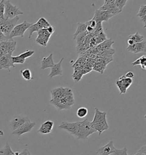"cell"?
Returning a JSON list of instances; mask_svg holds the SVG:
<instances>
[{"label": "cell", "instance_id": "ffe728a7", "mask_svg": "<svg viewBox=\"0 0 146 155\" xmlns=\"http://www.w3.org/2000/svg\"><path fill=\"white\" fill-rule=\"evenodd\" d=\"M92 124L93 126V127L96 130V131L98 132L99 135H100L102 134V132L107 130L109 128V126L108 124L107 120L98 123H92Z\"/></svg>", "mask_w": 146, "mask_h": 155}, {"label": "cell", "instance_id": "5bb4252c", "mask_svg": "<svg viewBox=\"0 0 146 155\" xmlns=\"http://www.w3.org/2000/svg\"><path fill=\"white\" fill-rule=\"evenodd\" d=\"M99 10L108 11L111 14H113V16H115L121 13L118 8L115 5V1L105 2L104 5L100 7Z\"/></svg>", "mask_w": 146, "mask_h": 155}, {"label": "cell", "instance_id": "9a60e30c", "mask_svg": "<svg viewBox=\"0 0 146 155\" xmlns=\"http://www.w3.org/2000/svg\"><path fill=\"white\" fill-rule=\"evenodd\" d=\"M127 50L133 54H139L146 52V42L144 40L140 43H135L133 45H128Z\"/></svg>", "mask_w": 146, "mask_h": 155}, {"label": "cell", "instance_id": "277c9868", "mask_svg": "<svg viewBox=\"0 0 146 155\" xmlns=\"http://www.w3.org/2000/svg\"><path fill=\"white\" fill-rule=\"evenodd\" d=\"M4 4V19L14 18L19 15L23 14L17 6L13 5L9 0L5 1Z\"/></svg>", "mask_w": 146, "mask_h": 155}, {"label": "cell", "instance_id": "4fadbf2b", "mask_svg": "<svg viewBox=\"0 0 146 155\" xmlns=\"http://www.w3.org/2000/svg\"><path fill=\"white\" fill-rule=\"evenodd\" d=\"M12 54H7L0 58V69H5L10 71V68H15V65L12 62Z\"/></svg>", "mask_w": 146, "mask_h": 155}, {"label": "cell", "instance_id": "8fae6325", "mask_svg": "<svg viewBox=\"0 0 146 155\" xmlns=\"http://www.w3.org/2000/svg\"><path fill=\"white\" fill-rule=\"evenodd\" d=\"M30 121V119L26 116L17 115L14 117L10 122V127L12 131H14L23 125V124Z\"/></svg>", "mask_w": 146, "mask_h": 155}, {"label": "cell", "instance_id": "3957f363", "mask_svg": "<svg viewBox=\"0 0 146 155\" xmlns=\"http://www.w3.org/2000/svg\"><path fill=\"white\" fill-rule=\"evenodd\" d=\"M19 19L18 16L12 19L0 18V31L5 37L9 38L10 32L17 25Z\"/></svg>", "mask_w": 146, "mask_h": 155}, {"label": "cell", "instance_id": "ba28073f", "mask_svg": "<svg viewBox=\"0 0 146 155\" xmlns=\"http://www.w3.org/2000/svg\"><path fill=\"white\" fill-rule=\"evenodd\" d=\"M132 82V79L126 78L124 76H122L119 78L116 82V85L120 91V94H125Z\"/></svg>", "mask_w": 146, "mask_h": 155}, {"label": "cell", "instance_id": "ee69618b", "mask_svg": "<svg viewBox=\"0 0 146 155\" xmlns=\"http://www.w3.org/2000/svg\"><path fill=\"white\" fill-rule=\"evenodd\" d=\"M32 155V154H31V153L29 152V150L28 151V155Z\"/></svg>", "mask_w": 146, "mask_h": 155}, {"label": "cell", "instance_id": "d4e9b609", "mask_svg": "<svg viewBox=\"0 0 146 155\" xmlns=\"http://www.w3.org/2000/svg\"><path fill=\"white\" fill-rule=\"evenodd\" d=\"M13 151L12 150L8 143H6L5 146L0 149V155H14Z\"/></svg>", "mask_w": 146, "mask_h": 155}, {"label": "cell", "instance_id": "60d3db41", "mask_svg": "<svg viewBox=\"0 0 146 155\" xmlns=\"http://www.w3.org/2000/svg\"><path fill=\"white\" fill-rule=\"evenodd\" d=\"M140 19L141 21V22L143 23L144 25V28H146V15L144 16H143L141 17H140Z\"/></svg>", "mask_w": 146, "mask_h": 155}, {"label": "cell", "instance_id": "f35d334b", "mask_svg": "<svg viewBox=\"0 0 146 155\" xmlns=\"http://www.w3.org/2000/svg\"><path fill=\"white\" fill-rule=\"evenodd\" d=\"M124 76L126 78H128L133 79L135 76H134V73L132 72H128L127 73L125 74Z\"/></svg>", "mask_w": 146, "mask_h": 155}, {"label": "cell", "instance_id": "7a4b0ae2", "mask_svg": "<svg viewBox=\"0 0 146 155\" xmlns=\"http://www.w3.org/2000/svg\"><path fill=\"white\" fill-rule=\"evenodd\" d=\"M59 128L66 131L78 139H81L82 138V122H62L59 125Z\"/></svg>", "mask_w": 146, "mask_h": 155}, {"label": "cell", "instance_id": "1f68e13d", "mask_svg": "<svg viewBox=\"0 0 146 155\" xmlns=\"http://www.w3.org/2000/svg\"><path fill=\"white\" fill-rule=\"evenodd\" d=\"M146 15V5H141L140 6L139 10L137 14V16L139 17V18L143 16H144Z\"/></svg>", "mask_w": 146, "mask_h": 155}, {"label": "cell", "instance_id": "f546056e", "mask_svg": "<svg viewBox=\"0 0 146 155\" xmlns=\"http://www.w3.org/2000/svg\"><path fill=\"white\" fill-rule=\"evenodd\" d=\"M34 54V51L33 50H27L23 52V54L19 55L20 58H21L23 59L26 60L28 58L31 57Z\"/></svg>", "mask_w": 146, "mask_h": 155}, {"label": "cell", "instance_id": "6da1fadb", "mask_svg": "<svg viewBox=\"0 0 146 155\" xmlns=\"http://www.w3.org/2000/svg\"><path fill=\"white\" fill-rule=\"evenodd\" d=\"M50 102L58 110L70 109L75 104L72 90L68 87H64L61 97L58 100H51Z\"/></svg>", "mask_w": 146, "mask_h": 155}, {"label": "cell", "instance_id": "4316f807", "mask_svg": "<svg viewBox=\"0 0 146 155\" xmlns=\"http://www.w3.org/2000/svg\"><path fill=\"white\" fill-rule=\"evenodd\" d=\"M128 39H132L135 41V43H140L144 41V37L138 32H136L135 34L130 35L128 37Z\"/></svg>", "mask_w": 146, "mask_h": 155}, {"label": "cell", "instance_id": "7c38bea8", "mask_svg": "<svg viewBox=\"0 0 146 155\" xmlns=\"http://www.w3.org/2000/svg\"><path fill=\"white\" fill-rule=\"evenodd\" d=\"M35 126H36L35 122H32L31 121L27 122L23 124V125H21L19 127H18L16 130L13 131L12 135H15L19 137L24 134L30 132Z\"/></svg>", "mask_w": 146, "mask_h": 155}, {"label": "cell", "instance_id": "e575fe53", "mask_svg": "<svg viewBox=\"0 0 146 155\" xmlns=\"http://www.w3.org/2000/svg\"><path fill=\"white\" fill-rule=\"evenodd\" d=\"M140 59V63L141 65V68L144 70H145L146 69V57L145 55H143L141 57L139 58Z\"/></svg>", "mask_w": 146, "mask_h": 155}, {"label": "cell", "instance_id": "e0dca14e", "mask_svg": "<svg viewBox=\"0 0 146 155\" xmlns=\"http://www.w3.org/2000/svg\"><path fill=\"white\" fill-rule=\"evenodd\" d=\"M64 58H62L58 63L53 65V66L51 68L50 73L48 75V77L50 78H54L57 76H62L63 74V71L62 68V63L64 61Z\"/></svg>", "mask_w": 146, "mask_h": 155}, {"label": "cell", "instance_id": "9c48e42d", "mask_svg": "<svg viewBox=\"0 0 146 155\" xmlns=\"http://www.w3.org/2000/svg\"><path fill=\"white\" fill-rule=\"evenodd\" d=\"M113 16V14H111L108 11L101 10H96L95 14L92 18V20L95 21L96 22H107L109 19L111 18Z\"/></svg>", "mask_w": 146, "mask_h": 155}, {"label": "cell", "instance_id": "74e56055", "mask_svg": "<svg viewBox=\"0 0 146 155\" xmlns=\"http://www.w3.org/2000/svg\"><path fill=\"white\" fill-rule=\"evenodd\" d=\"M28 151L27 149H25L24 150L20 152H14V155H28Z\"/></svg>", "mask_w": 146, "mask_h": 155}, {"label": "cell", "instance_id": "8d00e7d4", "mask_svg": "<svg viewBox=\"0 0 146 155\" xmlns=\"http://www.w3.org/2000/svg\"><path fill=\"white\" fill-rule=\"evenodd\" d=\"M134 155H146V146L141 147L137 153Z\"/></svg>", "mask_w": 146, "mask_h": 155}, {"label": "cell", "instance_id": "f1b7e54d", "mask_svg": "<svg viewBox=\"0 0 146 155\" xmlns=\"http://www.w3.org/2000/svg\"><path fill=\"white\" fill-rule=\"evenodd\" d=\"M128 0H115V5L122 12Z\"/></svg>", "mask_w": 146, "mask_h": 155}, {"label": "cell", "instance_id": "484cf974", "mask_svg": "<svg viewBox=\"0 0 146 155\" xmlns=\"http://www.w3.org/2000/svg\"><path fill=\"white\" fill-rule=\"evenodd\" d=\"M21 73L23 78L25 80L30 81L33 79L32 72L29 69H25L24 70L21 71Z\"/></svg>", "mask_w": 146, "mask_h": 155}, {"label": "cell", "instance_id": "2e32d148", "mask_svg": "<svg viewBox=\"0 0 146 155\" xmlns=\"http://www.w3.org/2000/svg\"><path fill=\"white\" fill-rule=\"evenodd\" d=\"M115 147L114 145L113 141L111 140L106 145L99 148L96 154L98 155H109L114 154Z\"/></svg>", "mask_w": 146, "mask_h": 155}, {"label": "cell", "instance_id": "603a6c76", "mask_svg": "<svg viewBox=\"0 0 146 155\" xmlns=\"http://www.w3.org/2000/svg\"><path fill=\"white\" fill-rule=\"evenodd\" d=\"M63 87H59L53 89L51 91V100H58L62 95L64 91Z\"/></svg>", "mask_w": 146, "mask_h": 155}, {"label": "cell", "instance_id": "4dcf8cb0", "mask_svg": "<svg viewBox=\"0 0 146 155\" xmlns=\"http://www.w3.org/2000/svg\"><path fill=\"white\" fill-rule=\"evenodd\" d=\"M12 62L14 64H24V63L25 62V60L21 58H20L18 56H12Z\"/></svg>", "mask_w": 146, "mask_h": 155}, {"label": "cell", "instance_id": "7402d4cb", "mask_svg": "<svg viewBox=\"0 0 146 155\" xmlns=\"http://www.w3.org/2000/svg\"><path fill=\"white\" fill-rule=\"evenodd\" d=\"M114 41H111V39H106L105 41L101 43L100 45L96 47L98 52H103L104 51L108 50L111 49L112 45L114 43Z\"/></svg>", "mask_w": 146, "mask_h": 155}, {"label": "cell", "instance_id": "7bdbcfd3", "mask_svg": "<svg viewBox=\"0 0 146 155\" xmlns=\"http://www.w3.org/2000/svg\"><path fill=\"white\" fill-rule=\"evenodd\" d=\"M128 44V45H133L134 44H135V41H134L132 39H128V40L127 41Z\"/></svg>", "mask_w": 146, "mask_h": 155}, {"label": "cell", "instance_id": "b9f144b4", "mask_svg": "<svg viewBox=\"0 0 146 155\" xmlns=\"http://www.w3.org/2000/svg\"><path fill=\"white\" fill-rule=\"evenodd\" d=\"M140 64H141V63H140V59L139 58V59L136 60L135 61H134L132 64H131V65H132V66H136V65H139Z\"/></svg>", "mask_w": 146, "mask_h": 155}, {"label": "cell", "instance_id": "d6986e66", "mask_svg": "<svg viewBox=\"0 0 146 155\" xmlns=\"http://www.w3.org/2000/svg\"><path fill=\"white\" fill-rule=\"evenodd\" d=\"M53 54H50L47 57L43 58L41 61V69L45 70L47 68H51L55 64L53 58Z\"/></svg>", "mask_w": 146, "mask_h": 155}, {"label": "cell", "instance_id": "52a82bcc", "mask_svg": "<svg viewBox=\"0 0 146 155\" xmlns=\"http://www.w3.org/2000/svg\"><path fill=\"white\" fill-rule=\"evenodd\" d=\"M82 138L81 139H87V137L96 132L91 122L89 121L87 119H85L82 121Z\"/></svg>", "mask_w": 146, "mask_h": 155}, {"label": "cell", "instance_id": "cb8c5ba5", "mask_svg": "<svg viewBox=\"0 0 146 155\" xmlns=\"http://www.w3.org/2000/svg\"><path fill=\"white\" fill-rule=\"evenodd\" d=\"M87 26H88L87 22H85V23H78L77 28V30L75 31V32L74 34L73 39H75L77 37L79 34L82 33V32H85L86 31Z\"/></svg>", "mask_w": 146, "mask_h": 155}, {"label": "cell", "instance_id": "d590c367", "mask_svg": "<svg viewBox=\"0 0 146 155\" xmlns=\"http://www.w3.org/2000/svg\"><path fill=\"white\" fill-rule=\"evenodd\" d=\"M106 69V66H103L102 64H99L96 65V67L94 68V70H95L96 71L98 72H101L102 73L103 72L104 70Z\"/></svg>", "mask_w": 146, "mask_h": 155}, {"label": "cell", "instance_id": "ab89813d", "mask_svg": "<svg viewBox=\"0 0 146 155\" xmlns=\"http://www.w3.org/2000/svg\"><path fill=\"white\" fill-rule=\"evenodd\" d=\"M46 30H47V31H48V32L50 33L51 35H52L54 32V28H53L52 26H51L50 25V26H49L48 28H46Z\"/></svg>", "mask_w": 146, "mask_h": 155}, {"label": "cell", "instance_id": "30bf717a", "mask_svg": "<svg viewBox=\"0 0 146 155\" xmlns=\"http://www.w3.org/2000/svg\"><path fill=\"white\" fill-rule=\"evenodd\" d=\"M37 34L38 37L36 38V43L43 47H46L51 35L47 31L46 28L41 29L37 32Z\"/></svg>", "mask_w": 146, "mask_h": 155}, {"label": "cell", "instance_id": "5b68a950", "mask_svg": "<svg viewBox=\"0 0 146 155\" xmlns=\"http://www.w3.org/2000/svg\"><path fill=\"white\" fill-rule=\"evenodd\" d=\"M32 25V23L25 21L23 23L16 25L9 35V40L12 41L13 38L14 37H20L23 38L25 32H26V31L28 30V28Z\"/></svg>", "mask_w": 146, "mask_h": 155}, {"label": "cell", "instance_id": "ac0fdd59", "mask_svg": "<svg viewBox=\"0 0 146 155\" xmlns=\"http://www.w3.org/2000/svg\"><path fill=\"white\" fill-rule=\"evenodd\" d=\"M54 123L52 120H48L41 124L40 128L38 130V132L41 134H49L52 131L54 127Z\"/></svg>", "mask_w": 146, "mask_h": 155}, {"label": "cell", "instance_id": "836d02e7", "mask_svg": "<svg viewBox=\"0 0 146 155\" xmlns=\"http://www.w3.org/2000/svg\"><path fill=\"white\" fill-rule=\"evenodd\" d=\"M5 0H2L0 2V18H4Z\"/></svg>", "mask_w": 146, "mask_h": 155}, {"label": "cell", "instance_id": "83f0119b", "mask_svg": "<svg viewBox=\"0 0 146 155\" xmlns=\"http://www.w3.org/2000/svg\"><path fill=\"white\" fill-rule=\"evenodd\" d=\"M88 114V109L86 107H81L77 110V115L80 118H83L86 117Z\"/></svg>", "mask_w": 146, "mask_h": 155}, {"label": "cell", "instance_id": "d6a6232c", "mask_svg": "<svg viewBox=\"0 0 146 155\" xmlns=\"http://www.w3.org/2000/svg\"><path fill=\"white\" fill-rule=\"evenodd\" d=\"M114 155H128L127 149L124 148L123 149H116L115 148L114 153Z\"/></svg>", "mask_w": 146, "mask_h": 155}, {"label": "cell", "instance_id": "44dd1931", "mask_svg": "<svg viewBox=\"0 0 146 155\" xmlns=\"http://www.w3.org/2000/svg\"><path fill=\"white\" fill-rule=\"evenodd\" d=\"M106 112L100 111L98 108H95V114L91 123H98L106 120Z\"/></svg>", "mask_w": 146, "mask_h": 155}, {"label": "cell", "instance_id": "8992f818", "mask_svg": "<svg viewBox=\"0 0 146 155\" xmlns=\"http://www.w3.org/2000/svg\"><path fill=\"white\" fill-rule=\"evenodd\" d=\"M50 24L49 22L44 17H41L38 19L36 23L32 24V25L28 28L29 36V38L30 39L32 36V34L34 32H38L41 29L47 28L50 26Z\"/></svg>", "mask_w": 146, "mask_h": 155}]
</instances>
